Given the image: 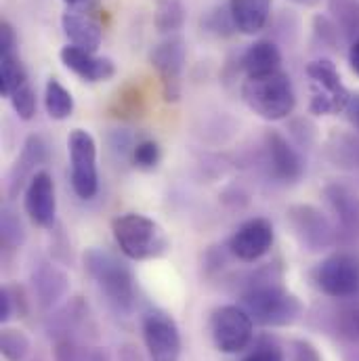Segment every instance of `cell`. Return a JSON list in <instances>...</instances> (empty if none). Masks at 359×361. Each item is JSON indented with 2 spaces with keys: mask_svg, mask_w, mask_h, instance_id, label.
<instances>
[{
  "mask_svg": "<svg viewBox=\"0 0 359 361\" xmlns=\"http://www.w3.org/2000/svg\"><path fill=\"white\" fill-rule=\"evenodd\" d=\"M47 160V145L38 135H30L23 143V149L19 154V158L15 160V166L11 171L8 177V187L11 193H15L25 180H30L38 171L36 166H40ZM28 185V183H25Z\"/></svg>",
  "mask_w": 359,
  "mask_h": 361,
  "instance_id": "20",
  "label": "cell"
},
{
  "mask_svg": "<svg viewBox=\"0 0 359 361\" xmlns=\"http://www.w3.org/2000/svg\"><path fill=\"white\" fill-rule=\"evenodd\" d=\"M185 23V6L181 0H162L156 13V27L164 34L179 32Z\"/></svg>",
  "mask_w": 359,
  "mask_h": 361,
  "instance_id": "24",
  "label": "cell"
},
{
  "mask_svg": "<svg viewBox=\"0 0 359 361\" xmlns=\"http://www.w3.org/2000/svg\"><path fill=\"white\" fill-rule=\"evenodd\" d=\"M120 361H141V357H139V353L135 351V347H130V360L126 357L124 351H120Z\"/></svg>",
  "mask_w": 359,
  "mask_h": 361,
  "instance_id": "35",
  "label": "cell"
},
{
  "mask_svg": "<svg viewBox=\"0 0 359 361\" xmlns=\"http://www.w3.org/2000/svg\"><path fill=\"white\" fill-rule=\"evenodd\" d=\"M288 219H290L294 233L311 250H317L330 244V235H332L330 225L322 216V212L315 210L313 206H292L288 210Z\"/></svg>",
  "mask_w": 359,
  "mask_h": 361,
  "instance_id": "15",
  "label": "cell"
},
{
  "mask_svg": "<svg viewBox=\"0 0 359 361\" xmlns=\"http://www.w3.org/2000/svg\"><path fill=\"white\" fill-rule=\"evenodd\" d=\"M32 343L23 330L2 328L0 332V353L6 361H25L30 355Z\"/></svg>",
  "mask_w": 359,
  "mask_h": 361,
  "instance_id": "23",
  "label": "cell"
},
{
  "mask_svg": "<svg viewBox=\"0 0 359 361\" xmlns=\"http://www.w3.org/2000/svg\"><path fill=\"white\" fill-rule=\"evenodd\" d=\"M210 336L221 353H242L252 343L255 319L242 305H223L210 315Z\"/></svg>",
  "mask_w": 359,
  "mask_h": 361,
  "instance_id": "6",
  "label": "cell"
},
{
  "mask_svg": "<svg viewBox=\"0 0 359 361\" xmlns=\"http://www.w3.org/2000/svg\"><path fill=\"white\" fill-rule=\"evenodd\" d=\"M59 57L61 63L85 82H107L116 76V63L109 57H97L74 44L63 47Z\"/></svg>",
  "mask_w": 359,
  "mask_h": 361,
  "instance_id": "14",
  "label": "cell"
},
{
  "mask_svg": "<svg viewBox=\"0 0 359 361\" xmlns=\"http://www.w3.org/2000/svg\"><path fill=\"white\" fill-rule=\"evenodd\" d=\"M143 341L152 361H179L181 360V334L177 322L154 309L143 317Z\"/></svg>",
  "mask_w": 359,
  "mask_h": 361,
  "instance_id": "10",
  "label": "cell"
},
{
  "mask_svg": "<svg viewBox=\"0 0 359 361\" xmlns=\"http://www.w3.org/2000/svg\"><path fill=\"white\" fill-rule=\"evenodd\" d=\"M307 78L311 89L309 111L313 116H334L347 109L351 92L343 85L336 66L328 59H315L307 66Z\"/></svg>",
  "mask_w": 359,
  "mask_h": 361,
  "instance_id": "5",
  "label": "cell"
},
{
  "mask_svg": "<svg viewBox=\"0 0 359 361\" xmlns=\"http://www.w3.org/2000/svg\"><path fill=\"white\" fill-rule=\"evenodd\" d=\"M23 208L36 227L51 229L57 216V193L55 180L47 171H38L25 185Z\"/></svg>",
  "mask_w": 359,
  "mask_h": 361,
  "instance_id": "12",
  "label": "cell"
},
{
  "mask_svg": "<svg viewBox=\"0 0 359 361\" xmlns=\"http://www.w3.org/2000/svg\"><path fill=\"white\" fill-rule=\"evenodd\" d=\"M229 11L236 30L246 36H255L269 23L271 0H231Z\"/></svg>",
  "mask_w": 359,
  "mask_h": 361,
  "instance_id": "19",
  "label": "cell"
},
{
  "mask_svg": "<svg viewBox=\"0 0 359 361\" xmlns=\"http://www.w3.org/2000/svg\"><path fill=\"white\" fill-rule=\"evenodd\" d=\"M0 227H2V242L8 248H17L25 242V229H23L19 216L11 208H2Z\"/></svg>",
  "mask_w": 359,
  "mask_h": 361,
  "instance_id": "28",
  "label": "cell"
},
{
  "mask_svg": "<svg viewBox=\"0 0 359 361\" xmlns=\"http://www.w3.org/2000/svg\"><path fill=\"white\" fill-rule=\"evenodd\" d=\"M315 283L332 298L355 296L359 292V261L345 252L324 259L315 269Z\"/></svg>",
  "mask_w": 359,
  "mask_h": 361,
  "instance_id": "9",
  "label": "cell"
},
{
  "mask_svg": "<svg viewBox=\"0 0 359 361\" xmlns=\"http://www.w3.org/2000/svg\"><path fill=\"white\" fill-rule=\"evenodd\" d=\"M8 101H11V107L15 109V114L21 118V120H32L34 116H36V107H38V103H36V90L34 87L28 82V85H23L21 89H17L11 97H8Z\"/></svg>",
  "mask_w": 359,
  "mask_h": 361,
  "instance_id": "27",
  "label": "cell"
},
{
  "mask_svg": "<svg viewBox=\"0 0 359 361\" xmlns=\"http://www.w3.org/2000/svg\"><path fill=\"white\" fill-rule=\"evenodd\" d=\"M66 4H70V6H78L80 2H85V0H63Z\"/></svg>",
  "mask_w": 359,
  "mask_h": 361,
  "instance_id": "37",
  "label": "cell"
},
{
  "mask_svg": "<svg viewBox=\"0 0 359 361\" xmlns=\"http://www.w3.org/2000/svg\"><path fill=\"white\" fill-rule=\"evenodd\" d=\"M347 114H349V120L353 122V126L359 128V94H353L349 105H347Z\"/></svg>",
  "mask_w": 359,
  "mask_h": 361,
  "instance_id": "33",
  "label": "cell"
},
{
  "mask_svg": "<svg viewBox=\"0 0 359 361\" xmlns=\"http://www.w3.org/2000/svg\"><path fill=\"white\" fill-rule=\"evenodd\" d=\"M28 70L15 51L0 53V90L2 97H11L17 89L28 85Z\"/></svg>",
  "mask_w": 359,
  "mask_h": 361,
  "instance_id": "21",
  "label": "cell"
},
{
  "mask_svg": "<svg viewBox=\"0 0 359 361\" xmlns=\"http://www.w3.org/2000/svg\"><path fill=\"white\" fill-rule=\"evenodd\" d=\"M15 47H17V34L8 21H2L0 23V53L15 51Z\"/></svg>",
  "mask_w": 359,
  "mask_h": 361,
  "instance_id": "30",
  "label": "cell"
},
{
  "mask_svg": "<svg viewBox=\"0 0 359 361\" xmlns=\"http://www.w3.org/2000/svg\"><path fill=\"white\" fill-rule=\"evenodd\" d=\"M61 25H63V32H66L70 44L90 51V53H95L101 47L103 30H101L99 21L92 19L89 13L72 8V11L63 13Z\"/></svg>",
  "mask_w": 359,
  "mask_h": 361,
  "instance_id": "16",
  "label": "cell"
},
{
  "mask_svg": "<svg viewBox=\"0 0 359 361\" xmlns=\"http://www.w3.org/2000/svg\"><path fill=\"white\" fill-rule=\"evenodd\" d=\"M111 233L120 252L130 261H154L171 250L166 231L150 216L126 212L111 221Z\"/></svg>",
  "mask_w": 359,
  "mask_h": 361,
  "instance_id": "1",
  "label": "cell"
},
{
  "mask_svg": "<svg viewBox=\"0 0 359 361\" xmlns=\"http://www.w3.org/2000/svg\"><path fill=\"white\" fill-rule=\"evenodd\" d=\"M267 162L273 177L281 183H296L305 175V160L298 149L277 130H269L265 135Z\"/></svg>",
  "mask_w": 359,
  "mask_h": 361,
  "instance_id": "13",
  "label": "cell"
},
{
  "mask_svg": "<svg viewBox=\"0 0 359 361\" xmlns=\"http://www.w3.org/2000/svg\"><path fill=\"white\" fill-rule=\"evenodd\" d=\"M242 307L250 313L255 324H261L265 328L290 326L303 313L300 300L273 281L252 283L242 294Z\"/></svg>",
  "mask_w": 359,
  "mask_h": 361,
  "instance_id": "4",
  "label": "cell"
},
{
  "mask_svg": "<svg viewBox=\"0 0 359 361\" xmlns=\"http://www.w3.org/2000/svg\"><path fill=\"white\" fill-rule=\"evenodd\" d=\"M85 269L97 283L99 292L116 313H130L135 305V279L130 269L111 252L90 248L85 252Z\"/></svg>",
  "mask_w": 359,
  "mask_h": 361,
  "instance_id": "2",
  "label": "cell"
},
{
  "mask_svg": "<svg viewBox=\"0 0 359 361\" xmlns=\"http://www.w3.org/2000/svg\"><path fill=\"white\" fill-rule=\"evenodd\" d=\"M292 353H294V361H322L317 349L307 341H294Z\"/></svg>",
  "mask_w": 359,
  "mask_h": 361,
  "instance_id": "29",
  "label": "cell"
},
{
  "mask_svg": "<svg viewBox=\"0 0 359 361\" xmlns=\"http://www.w3.org/2000/svg\"><path fill=\"white\" fill-rule=\"evenodd\" d=\"M152 68L160 76L162 97L169 103H177L181 99L183 85V70L187 61V47L181 36H169L166 40L158 42L150 53Z\"/></svg>",
  "mask_w": 359,
  "mask_h": 361,
  "instance_id": "8",
  "label": "cell"
},
{
  "mask_svg": "<svg viewBox=\"0 0 359 361\" xmlns=\"http://www.w3.org/2000/svg\"><path fill=\"white\" fill-rule=\"evenodd\" d=\"M160 158H162V152L154 139H143L133 145L130 160L139 171H154L160 164Z\"/></svg>",
  "mask_w": 359,
  "mask_h": 361,
  "instance_id": "25",
  "label": "cell"
},
{
  "mask_svg": "<svg viewBox=\"0 0 359 361\" xmlns=\"http://www.w3.org/2000/svg\"><path fill=\"white\" fill-rule=\"evenodd\" d=\"M240 63L246 78H263L281 70V51L271 40H257L244 51Z\"/></svg>",
  "mask_w": 359,
  "mask_h": 361,
  "instance_id": "17",
  "label": "cell"
},
{
  "mask_svg": "<svg viewBox=\"0 0 359 361\" xmlns=\"http://www.w3.org/2000/svg\"><path fill=\"white\" fill-rule=\"evenodd\" d=\"M44 107L53 120H68L74 114V94L57 78H51L44 87Z\"/></svg>",
  "mask_w": 359,
  "mask_h": 361,
  "instance_id": "22",
  "label": "cell"
},
{
  "mask_svg": "<svg viewBox=\"0 0 359 361\" xmlns=\"http://www.w3.org/2000/svg\"><path fill=\"white\" fill-rule=\"evenodd\" d=\"M13 305H15V296L13 290L8 286H4L0 290V322L6 324L13 317Z\"/></svg>",
  "mask_w": 359,
  "mask_h": 361,
  "instance_id": "31",
  "label": "cell"
},
{
  "mask_svg": "<svg viewBox=\"0 0 359 361\" xmlns=\"http://www.w3.org/2000/svg\"><path fill=\"white\" fill-rule=\"evenodd\" d=\"M202 27L214 36H231L236 32L231 11L223 6H217L210 13H206V17H202Z\"/></svg>",
  "mask_w": 359,
  "mask_h": 361,
  "instance_id": "26",
  "label": "cell"
},
{
  "mask_svg": "<svg viewBox=\"0 0 359 361\" xmlns=\"http://www.w3.org/2000/svg\"><path fill=\"white\" fill-rule=\"evenodd\" d=\"M349 66H351L353 74L359 78V38L351 44V49H349Z\"/></svg>",
  "mask_w": 359,
  "mask_h": 361,
  "instance_id": "34",
  "label": "cell"
},
{
  "mask_svg": "<svg viewBox=\"0 0 359 361\" xmlns=\"http://www.w3.org/2000/svg\"><path fill=\"white\" fill-rule=\"evenodd\" d=\"M70 290V277L59 267L44 263L34 271V294L42 309L55 307Z\"/></svg>",
  "mask_w": 359,
  "mask_h": 361,
  "instance_id": "18",
  "label": "cell"
},
{
  "mask_svg": "<svg viewBox=\"0 0 359 361\" xmlns=\"http://www.w3.org/2000/svg\"><path fill=\"white\" fill-rule=\"evenodd\" d=\"M294 2H298V4H305V6H313V4H317L320 0H294Z\"/></svg>",
  "mask_w": 359,
  "mask_h": 361,
  "instance_id": "36",
  "label": "cell"
},
{
  "mask_svg": "<svg viewBox=\"0 0 359 361\" xmlns=\"http://www.w3.org/2000/svg\"><path fill=\"white\" fill-rule=\"evenodd\" d=\"M273 240V225L267 219H248L229 238V252L242 263H257L269 252Z\"/></svg>",
  "mask_w": 359,
  "mask_h": 361,
  "instance_id": "11",
  "label": "cell"
},
{
  "mask_svg": "<svg viewBox=\"0 0 359 361\" xmlns=\"http://www.w3.org/2000/svg\"><path fill=\"white\" fill-rule=\"evenodd\" d=\"M70 156V180L72 189L80 200H92L99 191L97 171V143L89 130L74 128L68 137Z\"/></svg>",
  "mask_w": 359,
  "mask_h": 361,
  "instance_id": "7",
  "label": "cell"
},
{
  "mask_svg": "<svg viewBox=\"0 0 359 361\" xmlns=\"http://www.w3.org/2000/svg\"><path fill=\"white\" fill-rule=\"evenodd\" d=\"M242 101L259 118L279 122L294 111L296 92L290 76L279 70L263 78H246L242 85Z\"/></svg>",
  "mask_w": 359,
  "mask_h": 361,
  "instance_id": "3",
  "label": "cell"
},
{
  "mask_svg": "<svg viewBox=\"0 0 359 361\" xmlns=\"http://www.w3.org/2000/svg\"><path fill=\"white\" fill-rule=\"evenodd\" d=\"M242 361H284V353L277 347H261Z\"/></svg>",
  "mask_w": 359,
  "mask_h": 361,
  "instance_id": "32",
  "label": "cell"
}]
</instances>
